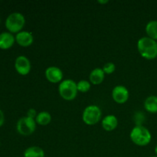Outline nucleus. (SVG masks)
<instances>
[{
	"label": "nucleus",
	"mask_w": 157,
	"mask_h": 157,
	"mask_svg": "<svg viewBox=\"0 0 157 157\" xmlns=\"http://www.w3.org/2000/svg\"><path fill=\"white\" fill-rule=\"evenodd\" d=\"M137 50L145 59H155L157 58V41L149 37H142L137 41Z\"/></svg>",
	"instance_id": "f257e3e1"
},
{
	"label": "nucleus",
	"mask_w": 157,
	"mask_h": 157,
	"mask_svg": "<svg viewBox=\"0 0 157 157\" xmlns=\"http://www.w3.org/2000/svg\"><path fill=\"white\" fill-rule=\"evenodd\" d=\"M130 138L135 145L146 147L151 142L152 134L146 127L143 125H136L130 131Z\"/></svg>",
	"instance_id": "f03ea898"
},
{
	"label": "nucleus",
	"mask_w": 157,
	"mask_h": 157,
	"mask_svg": "<svg viewBox=\"0 0 157 157\" xmlns=\"http://www.w3.org/2000/svg\"><path fill=\"white\" fill-rule=\"evenodd\" d=\"M58 93L61 98L65 101H73L78 93L77 83L71 79L63 80L58 85Z\"/></svg>",
	"instance_id": "7ed1b4c3"
},
{
	"label": "nucleus",
	"mask_w": 157,
	"mask_h": 157,
	"mask_svg": "<svg viewBox=\"0 0 157 157\" xmlns=\"http://www.w3.org/2000/svg\"><path fill=\"white\" fill-rule=\"evenodd\" d=\"M25 25V16L20 12H12L6 20V27L10 33H18L21 32Z\"/></svg>",
	"instance_id": "20e7f679"
},
{
	"label": "nucleus",
	"mask_w": 157,
	"mask_h": 157,
	"mask_svg": "<svg viewBox=\"0 0 157 157\" xmlns=\"http://www.w3.org/2000/svg\"><path fill=\"white\" fill-rule=\"evenodd\" d=\"M102 117V111L97 105H89L84 110L82 113L83 122L88 126H94L99 123Z\"/></svg>",
	"instance_id": "39448f33"
},
{
	"label": "nucleus",
	"mask_w": 157,
	"mask_h": 157,
	"mask_svg": "<svg viewBox=\"0 0 157 157\" xmlns=\"http://www.w3.org/2000/svg\"><path fill=\"white\" fill-rule=\"evenodd\" d=\"M36 124L35 119H32L27 116L23 117L20 118L17 122V131L21 136H30L35 131Z\"/></svg>",
	"instance_id": "423d86ee"
},
{
	"label": "nucleus",
	"mask_w": 157,
	"mask_h": 157,
	"mask_svg": "<svg viewBox=\"0 0 157 157\" xmlns=\"http://www.w3.org/2000/svg\"><path fill=\"white\" fill-rule=\"evenodd\" d=\"M15 68L18 74L22 76H25L30 73L32 64L27 57L25 55H19L15 59Z\"/></svg>",
	"instance_id": "0eeeda50"
},
{
	"label": "nucleus",
	"mask_w": 157,
	"mask_h": 157,
	"mask_svg": "<svg viewBox=\"0 0 157 157\" xmlns=\"http://www.w3.org/2000/svg\"><path fill=\"white\" fill-rule=\"evenodd\" d=\"M130 98L129 90L124 85H117L113 87L112 90V98L119 104H124L128 101Z\"/></svg>",
	"instance_id": "6e6552de"
},
{
	"label": "nucleus",
	"mask_w": 157,
	"mask_h": 157,
	"mask_svg": "<svg viewBox=\"0 0 157 157\" xmlns=\"http://www.w3.org/2000/svg\"><path fill=\"white\" fill-rule=\"evenodd\" d=\"M44 75L48 81L52 84H58L63 81V72L59 67L56 66H50L47 67L44 71Z\"/></svg>",
	"instance_id": "1a4fd4ad"
},
{
	"label": "nucleus",
	"mask_w": 157,
	"mask_h": 157,
	"mask_svg": "<svg viewBox=\"0 0 157 157\" xmlns=\"http://www.w3.org/2000/svg\"><path fill=\"white\" fill-rule=\"evenodd\" d=\"M15 41L21 47H29L34 42V37L31 32L21 31L15 35Z\"/></svg>",
	"instance_id": "9d476101"
},
{
	"label": "nucleus",
	"mask_w": 157,
	"mask_h": 157,
	"mask_svg": "<svg viewBox=\"0 0 157 157\" xmlns=\"http://www.w3.org/2000/svg\"><path fill=\"white\" fill-rule=\"evenodd\" d=\"M118 120L117 117L113 114L107 115L101 121V126L103 129L107 132L114 130L117 127Z\"/></svg>",
	"instance_id": "9b49d317"
},
{
	"label": "nucleus",
	"mask_w": 157,
	"mask_h": 157,
	"mask_svg": "<svg viewBox=\"0 0 157 157\" xmlns=\"http://www.w3.org/2000/svg\"><path fill=\"white\" fill-rule=\"evenodd\" d=\"M15 41V37L9 32L0 34V48L6 50L12 47Z\"/></svg>",
	"instance_id": "f8f14e48"
},
{
	"label": "nucleus",
	"mask_w": 157,
	"mask_h": 157,
	"mask_svg": "<svg viewBox=\"0 0 157 157\" xmlns=\"http://www.w3.org/2000/svg\"><path fill=\"white\" fill-rule=\"evenodd\" d=\"M105 78V73L101 67H96L90 71L89 81L94 85H98L103 83Z\"/></svg>",
	"instance_id": "ddd939ff"
},
{
	"label": "nucleus",
	"mask_w": 157,
	"mask_h": 157,
	"mask_svg": "<svg viewBox=\"0 0 157 157\" xmlns=\"http://www.w3.org/2000/svg\"><path fill=\"white\" fill-rule=\"evenodd\" d=\"M144 109L150 113H157V96L151 95L146 98L144 101Z\"/></svg>",
	"instance_id": "4468645a"
},
{
	"label": "nucleus",
	"mask_w": 157,
	"mask_h": 157,
	"mask_svg": "<svg viewBox=\"0 0 157 157\" xmlns=\"http://www.w3.org/2000/svg\"><path fill=\"white\" fill-rule=\"evenodd\" d=\"M24 157H44V151L37 146L28 147L23 153Z\"/></svg>",
	"instance_id": "2eb2a0df"
},
{
	"label": "nucleus",
	"mask_w": 157,
	"mask_h": 157,
	"mask_svg": "<svg viewBox=\"0 0 157 157\" xmlns=\"http://www.w3.org/2000/svg\"><path fill=\"white\" fill-rule=\"evenodd\" d=\"M147 37L157 41V21L152 20L147 24L145 28Z\"/></svg>",
	"instance_id": "dca6fc26"
},
{
	"label": "nucleus",
	"mask_w": 157,
	"mask_h": 157,
	"mask_svg": "<svg viewBox=\"0 0 157 157\" xmlns=\"http://www.w3.org/2000/svg\"><path fill=\"white\" fill-rule=\"evenodd\" d=\"M52 121V116L47 111H41L37 114L35 122L40 126H47Z\"/></svg>",
	"instance_id": "f3484780"
},
{
	"label": "nucleus",
	"mask_w": 157,
	"mask_h": 157,
	"mask_svg": "<svg viewBox=\"0 0 157 157\" xmlns=\"http://www.w3.org/2000/svg\"><path fill=\"white\" fill-rule=\"evenodd\" d=\"M77 87H78V92L81 93H87L90 90L91 87V83L86 80H81L77 83Z\"/></svg>",
	"instance_id": "a211bd4d"
},
{
	"label": "nucleus",
	"mask_w": 157,
	"mask_h": 157,
	"mask_svg": "<svg viewBox=\"0 0 157 157\" xmlns=\"http://www.w3.org/2000/svg\"><path fill=\"white\" fill-rule=\"evenodd\" d=\"M102 69L105 75H112L116 71V65L113 62H107L104 64Z\"/></svg>",
	"instance_id": "6ab92c4d"
},
{
	"label": "nucleus",
	"mask_w": 157,
	"mask_h": 157,
	"mask_svg": "<svg viewBox=\"0 0 157 157\" xmlns=\"http://www.w3.org/2000/svg\"><path fill=\"white\" fill-rule=\"evenodd\" d=\"M37 112H36V110L34 108H30L29 110H28L27 112V117H29L30 118H32V119H35L37 117Z\"/></svg>",
	"instance_id": "aec40b11"
},
{
	"label": "nucleus",
	"mask_w": 157,
	"mask_h": 157,
	"mask_svg": "<svg viewBox=\"0 0 157 157\" xmlns=\"http://www.w3.org/2000/svg\"><path fill=\"white\" fill-rule=\"evenodd\" d=\"M5 122V116H4V113L2 112V110L0 109V127L2 126L4 124Z\"/></svg>",
	"instance_id": "412c9836"
},
{
	"label": "nucleus",
	"mask_w": 157,
	"mask_h": 157,
	"mask_svg": "<svg viewBox=\"0 0 157 157\" xmlns=\"http://www.w3.org/2000/svg\"><path fill=\"white\" fill-rule=\"evenodd\" d=\"M98 3H100V4H102V5H105V4H107V3L109 2L108 0H99V1H98Z\"/></svg>",
	"instance_id": "4be33fe9"
},
{
	"label": "nucleus",
	"mask_w": 157,
	"mask_h": 157,
	"mask_svg": "<svg viewBox=\"0 0 157 157\" xmlns=\"http://www.w3.org/2000/svg\"><path fill=\"white\" fill-rule=\"evenodd\" d=\"M154 152H155V154H156V156H157V145L156 146V147H155Z\"/></svg>",
	"instance_id": "5701e85b"
},
{
	"label": "nucleus",
	"mask_w": 157,
	"mask_h": 157,
	"mask_svg": "<svg viewBox=\"0 0 157 157\" xmlns=\"http://www.w3.org/2000/svg\"><path fill=\"white\" fill-rule=\"evenodd\" d=\"M150 157H157V156H156V155H155V156H150Z\"/></svg>",
	"instance_id": "b1692460"
},
{
	"label": "nucleus",
	"mask_w": 157,
	"mask_h": 157,
	"mask_svg": "<svg viewBox=\"0 0 157 157\" xmlns=\"http://www.w3.org/2000/svg\"><path fill=\"white\" fill-rule=\"evenodd\" d=\"M0 22H1V19H0Z\"/></svg>",
	"instance_id": "393cba45"
}]
</instances>
